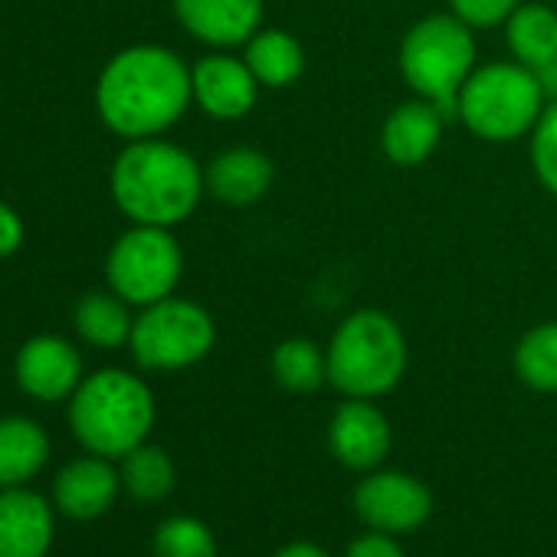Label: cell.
Wrapping results in <instances>:
<instances>
[{
  "label": "cell",
  "mask_w": 557,
  "mask_h": 557,
  "mask_svg": "<svg viewBox=\"0 0 557 557\" xmlns=\"http://www.w3.org/2000/svg\"><path fill=\"white\" fill-rule=\"evenodd\" d=\"M17 384L37 400H63L83 384V358L60 335H37L17 355Z\"/></svg>",
  "instance_id": "cell-12"
},
{
  "label": "cell",
  "mask_w": 557,
  "mask_h": 557,
  "mask_svg": "<svg viewBox=\"0 0 557 557\" xmlns=\"http://www.w3.org/2000/svg\"><path fill=\"white\" fill-rule=\"evenodd\" d=\"M272 377L289 394H312L329 381V361L309 338H286L272 351Z\"/></svg>",
  "instance_id": "cell-22"
},
{
  "label": "cell",
  "mask_w": 557,
  "mask_h": 557,
  "mask_svg": "<svg viewBox=\"0 0 557 557\" xmlns=\"http://www.w3.org/2000/svg\"><path fill=\"white\" fill-rule=\"evenodd\" d=\"M449 4H453V14H456L466 27L485 30V27L505 24V21L518 11L521 0H449Z\"/></svg>",
  "instance_id": "cell-27"
},
{
  "label": "cell",
  "mask_w": 557,
  "mask_h": 557,
  "mask_svg": "<svg viewBox=\"0 0 557 557\" xmlns=\"http://www.w3.org/2000/svg\"><path fill=\"white\" fill-rule=\"evenodd\" d=\"M243 60L265 89H289L306 73V50L286 30H259L246 44Z\"/></svg>",
  "instance_id": "cell-19"
},
{
  "label": "cell",
  "mask_w": 557,
  "mask_h": 557,
  "mask_svg": "<svg viewBox=\"0 0 557 557\" xmlns=\"http://www.w3.org/2000/svg\"><path fill=\"white\" fill-rule=\"evenodd\" d=\"M216 325L207 309L187 299H161L145 306L132 325V355L148 371H181L210 355Z\"/></svg>",
  "instance_id": "cell-7"
},
{
  "label": "cell",
  "mask_w": 557,
  "mask_h": 557,
  "mask_svg": "<svg viewBox=\"0 0 557 557\" xmlns=\"http://www.w3.org/2000/svg\"><path fill=\"white\" fill-rule=\"evenodd\" d=\"M154 423V397L145 381L109 368L86 377L70 404V426L86 449L106 459L128 456Z\"/></svg>",
  "instance_id": "cell-3"
},
{
  "label": "cell",
  "mask_w": 557,
  "mask_h": 557,
  "mask_svg": "<svg viewBox=\"0 0 557 557\" xmlns=\"http://www.w3.org/2000/svg\"><path fill=\"white\" fill-rule=\"evenodd\" d=\"M174 17L194 40L233 50L262 30V0H174Z\"/></svg>",
  "instance_id": "cell-11"
},
{
  "label": "cell",
  "mask_w": 557,
  "mask_h": 557,
  "mask_svg": "<svg viewBox=\"0 0 557 557\" xmlns=\"http://www.w3.org/2000/svg\"><path fill=\"white\" fill-rule=\"evenodd\" d=\"M21 243H24V220L17 216L11 203L0 200V259L17 252Z\"/></svg>",
  "instance_id": "cell-29"
},
{
  "label": "cell",
  "mask_w": 557,
  "mask_h": 557,
  "mask_svg": "<svg viewBox=\"0 0 557 557\" xmlns=\"http://www.w3.org/2000/svg\"><path fill=\"white\" fill-rule=\"evenodd\" d=\"M355 508L374 531L404 534L430 518L433 498L430 488L407 472H374L358 485Z\"/></svg>",
  "instance_id": "cell-9"
},
{
  "label": "cell",
  "mask_w": 557,
  "mask_h": 557,
  "mask_svg": "<svg viewBox=\"0 0 557 557\" xmlns=\"http://www.w3.org/2000/svg\"><path fill=\"white\" fill-rule=\"evenodd\" d=\"M53 541L50 505L27 488L0 492V557H44Z\"/></svg>",
  "instance_id": "cell-15"
},
{
  "label": "cell",
  "mask_w": 557,
  "mask_h": 557,
  "mask_svg": "<svg viewBox=\"0 0 557 557\" xmlns=\"http://www.w3.org/2000/svg\"><path fill=\"white\" fill-rule=\"evenodd\" d=\"M112 197L119 210L141 226L184 223L207 187L200 164L177 145L161 138H138L112 164Z\"/></svg>",
  "instance_id": "cell-2"
},
{
  "label": "cell",
  "mask_w": 557,
  "mask_h": 557,
  "mask_svg": "<svg viewBox=\"0 0 557 557\" xmlns=\"http://www.w3.org/2000/svg\"><path fill=\"white\" fill-rule=\"evenodd\" d=\"M400 73L407 86L433 102L446 119L456 115L459 92L475 73V37L456 14H433L417 21L400 44Z\"/></svg>",
  "instance_id": "cell-6"
},
{
  "label": "cell",
  "mask_w": 557,
  "mask_h": 557,
  "mask_svg": "<svg viewBox=\"0 0 557 557\" xmlns=\"http://www.w3.org/2000/svg\"><path fill=\"white\" fill-rule=\"evenodd\" d=\"M184 256L168 226L135 223L115 239L106 259V275L115 296L128 306H154L174 293L181 283Z\"/></svg>",
  "instance_id": "cell-8"
},
{
  "label": "cell",
  "mask_w": 557,
  "mask_h": 557,
  "mask_svg": "<svg viewBox=\"0 0 557 557\" xmlns=\"http://www.w3.org/2000/svg\"><path fill=\"white\" fill-rule=\"evenodd\" d=\"M272 177H275L272 161L246 145L220 151L203 174L207 190L230 207H249L262 200L272 187Z\"/></svg>",
  "instance_id": "cell-17"
},
{
  "label": "cell",
  "mask_w": 557,
  "mask_h": 557,
  "mask_svg": "<svg viewBox=\"0 0 557 557\" xmlns=\"http://www.w3.org/2000/svg\"><path fill=\"white\" fill-rule=\"evenodd\" d=\"M515 374L541 394H557V322L534 325L515 348Z\"/></svg>",
  "instance_id": "cell-23"
},
{
  "label": "cell",
  "mask_w": 557,
  "mask_h": 557,
  "mask_svg": "<svg viewBox=\"0 0 557 557\" xmlns=\"http://www.w3.org/2000/svg\"><path fill=\"white\" fill-rule=\"evenodd\" d=\"M190 102V70L177 53L154 44L115 53L96 83L102 122L128 141L168 132Z\"/></svg>",
  "instance_id": "cell-1"
},
{
  "label": "cell",
  "mask_w": 557,
  "mask_h": 557,
  "mask_svg": "<svg viewBox=\"0 0 557 557\" xmlns=\"http://www.w3.org/2000/svg\"><path fill=\"white\" fill-rule=\"evenodd\" d=\"M190 89H194V102L210 119L236 122L252 112L262 86L252 76V70L246 66V60L213 53V57H203L190 70Z\"/></svg>",
  "instance_id": "cell-10"
},
{
  "label": "cell",
  "mask_w": 557,
  "mask_h": 557,
  "mask_svg": "<svg viewBox=\"0 0 557 557\" xmlns=\"http://www.w3.org/2000/svg\"><path fill=\"white\" fill-rule=\"evenodd\" d=\"M275 557H329L322 547H315V544H309V541H296V544H289V547H283Z\"/></svg>",
  "instance_id": "cell-31"
},
{
  "label": "cell",
  "mask_w": 557,
  "mask_h": 557,
  "mask_svg": "<svg viewBox=\"0 0 557 557\" xmlns=\"http://www.w3.org/2000/svg\"><path fill=\"white\" fill-rule=\"evenodd\" d=\"M57 505L63 515L76 521H92L109 511L119 495V472L106 462V456H86L60 469L57 475Z\"/></svg>",
  "instance_id": "cell-16"
},
{
  "label": "cell",
  "mask_w": 557,
  "mask_h": 557,
  "mask_svg": "<svg viewBox=\"0 0 557 557\" xmlns=\"http://www.w3.org/2000/svg\"><path fill=\"white\" fill-rule=\"evenodd\" d=\"M50 456L44 426L27 417L0 420V488H17L34 479Z\"/></svg>",
  "instance_id": "cell-18"
},
{
  "label": "cell",
  "mask_w": 557,
  "mask_h": 557,
  "mask_svg": "<svg viewBox=\"0 0 557 557\" xmlns=\"http://www.w3.org/2000/svg\"><path fill=\"white\" fill-rule=\"evenodd\" d=\"M154 557H216V541L203 521L171 518L154 534Z\"/></svg>",
  "instance_id": "cell-25"
},
{
  "label": "cell",
  "mask_w": 557,
  "mask_h": 557,
  "mask_svg": "<svg viewBox=\"0 0 557 557\" xmlns=\"http://www.w3.org/2000/svg\"><path fill=\"white\" fill-rule=\"evenodd\" d=\"M443 122H446V115L420 96L413 102L397 106L384 119V128H381L384 158L397 168H420L440 148Z\"/></svg>",
  "instance_id": "cell-14"
},
{
  "label": "cell",
  "mask_w": 557,
  "mask_h": 557,
  "mask_svg": "<svg viewBox=\"0 0 557 557\" xmlns=\"http://www.w3.org/2000/svg\"><path fill=\"white\" fill-rule=\"evenodd\" d=\"M76 332L83 342L96 348H122L132 338L135 319L128 315V302L115 293H89L76 306Z\"/></svg>",
  "instance_id": "cell-21"
},
{
  "label": "cell",
  "mask_w": 557,
  "mask_h": 557,
  "mask_svg": "<svg viewBox=\"0 0 557 557\" xmlns=\"http://www.w3.org/2000/svg\"><path fill=\"white\" fill-rule=\"evenodd\" d=\"M329 446L348 469H374L391 453V423L371 400L351 397L332 417Z\"/></svg>",
  "instance_id": "cell-13"
},
{
  "label": "cell",
  "mask_w": 557,
  "mask_h": 557,
  "mask_svg": "<svg viewBox=\"0 0 557 557\" xmlns=\"http://www.w3.org/2000/svg\"><path fill=\"white\" fill-rule=\"evenodd\" d=\"M505 40L518 63L541 70L557 57V11L547 4H518V11L505 21Z\"/></svg>",
  "instance_id": "cell-20"
},
{
  "label": "cell",
  "mask_w": 557,
  "mask_h": 557,
  "mask_svg": "<svg viewBox=\"0 0 557 557\" xmlns=\"http://www.w3.org/2000/svg\"><path fill=\"white\" fill-rule=\"evenodd\" d=\"M122 482L125 488L141 502H161L174 488V462L158 446H135L128 456H122Z\"/></svg>",
  "instance_id": "cell-24"
},
{
  "label": "cell",
  "mask_w": 557,
  "mask_h": 557,
  "mask_svg": "<svg viewBox=\"0 0 557 557\" xmlns=\"http://www.w3.org/2000/svg\"><path fill=\"white\" fill-rule=\"evenodd\" d=\"M531 164L544 190L557 197V99H550L531 132Z\"/></svg>",
  "instance_id": "cell-26"
},
{
  "label": "cell",
  "mask_w": 557,
  "mask_h": 557,
  "mask_svg": "<svg viewBox=\"0 0 557 557\" xmlns=\"http://www.w3.org/2000/svg\"><path fill=\"white\" fill-rule=\"evenodd\" d=\"M544 106L547 96L537 73L515 60L475 66L459 92L456 115L475 138L508 145L534 132Z\"/></svg>",
  "instance_id": "cell-5"
},
{
  "label": "cell",
  "mask_w": 557,
  "mask_h": 557,
  "mask_svg": "<svg viewBox=\"0 0 557 557\" xmlns=\"http://www.w3.org/2000/svg\"><path fill=\"white\" fill-rule=\"evenodd\" d=\"M537 73V79H541V86H544V96L547 99H557V57L554 60H547L541 70H534Z\"/></svg>",
  "instance_id": "cell-30"
},
{
  "label": "cell",
  "mask_w": 557,
  "mask_h": 557,
  "mask_svg": "<svg viewBox=\"0 0 557 557\" xmlns=\"http://www.w3.org/2000/svg\"><path fill=\"white\" fill-rule=\"evenodd\" d=\"M345 557H407V554H404V547H400L391 534L374 531V534H361V537L348 547Z\"/></svg>",
  "instance_id": "cell-28"
},
{
  "label": "cell",
  "mask_w": 557,
  "mask_h": 557,
  "mask_svg": "<svg viewBox=\"0 0 557 557\" xmlns=\"http://www.w3.org/2000/svg\"><path fill=\"white\" fill-rule=\"evenodd\" d=\"M329 381L345 397L374 400L397 387L407 371V338L400 325L381 309H361L348 315L329 351Z\"/></svg>",
  "instance_id": "cell-4"
}]
</instances>
